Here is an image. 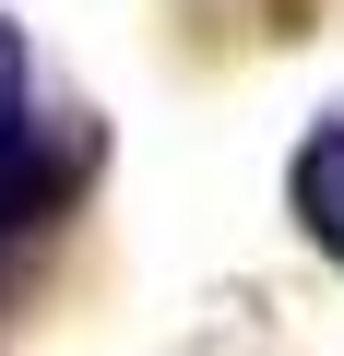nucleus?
Listing matches in <instances>:
<instances>
[{
	"instance_id": "1",
	"label": "nucleus",
	"mask_w": 344,
	"mask_h": 356,
	"mask_svg": "<svg viewBox=\"0 0 344 356\" xmlns=\"http://www.w3.org/2000/svg\"><path fill=\"white\" fill-rule=\"evenodd\" d=\"M48 202H60V166H48V119H36V60L0 24V226H36Z\"/></svg>"
},
{
	"instance_id": "2",
	"label": "nucleus",
	"mask_w": 344,
	"mask_h": 356,
	"mask_svg": "<svg viewBox=\"0 0 344 356\" xmlns=\"http://www.w3.org/2000/svg\"><path fill=\"white\" fill-rule=\"evenodd\" d=\"M285 191H297V226L344 261V119H320L309 143H297V166H285Z\"/></svg>"
}]
</instances>
